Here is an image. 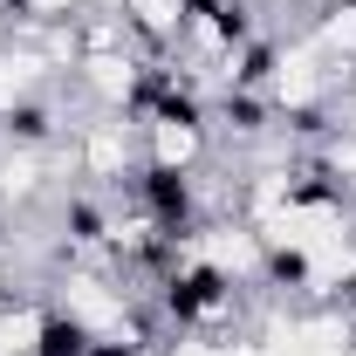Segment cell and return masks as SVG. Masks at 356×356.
Returning a JSON list of instances; mask_svg holds the SVG:
<instances>
[{"label": "cell", "instance_id": "cell-1", "mask_svg": "<svg viewBox=\"0 0 356 356\" xmlns=\"http://www.w3.org/2000/svg\"><path fill=\"white\" fill-rule=\"evenodd\" d=\"M302 35H309V42L322 48L343 76H356V0H322V7L309 14Z\"/></svg>", "mask_w": 356, "mask_h": 356}, {"label": "cell", "instance_id": "cell-3", "mask_svg": "<svg viewBox=\"0 0 356 356\" xmlns=\"http://www.w3.org/2000/svg\"><path fill=\"white\" fill-rule=\"evenodd\" d=\"M83 7H117V0H83Z\"/></svg>", "mask_w": 356, "mask_h": 356}, {"label": "cell", "instance_id": "cell-2", "mask_svg": "<svg viewBox=\"0 0 356 356\" xmlns=\"http://www.w3.org/2000/svg\"><path fill=\"white\" fill-rule=\"evenodd\" d=\"M117 7H124V21H131L137 42L151 48V55H165V48L178 42V28H185V7H192V0H117Z\"/></svg>", "mask_w": 356, "mask_h": 356}]
</instances>
